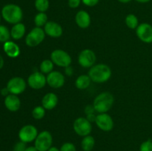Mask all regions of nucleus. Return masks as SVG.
<instances>
[{"mask_svg":"<svg viewBox=\"0 0 152 151\" xmlns=\"http://www.w3.org/2000/svg\"><path fill=\"white\" fill-rule=\"evenodd\" d=\"M111 73L112 72L109 66L105 64H97L90 68L88 75L94 82L104 83L110 79Z\"/></svg>","mask_w":152,"mask_h":151,"instance_id":"1","label":"nucleus"},{"mask_svg":"<svg viewBox=\"0 0 152 151\" xmlns=\"http://www.w3.org/2000/svg\"><path fill=\"white\" fill-rule=\"evenodd\" d=\"M1 14L4 20L13 25L21 22L23 18L22 8L15 4H7L4 5L1 9Z\"/></svg>","mask_w":152,"mask_h":151,"instance_id":"2","label":"nucleus"},{"mask_svg":"<svg viewBox=\"0 0 152 151\" xmlns=\"http://www.w3.org/2000/svg\"><path fill=\"white\" fill-rule=\"evenodd\" d=\"M114 96L109 92H102L99 93L94 100L93 105L96 112L104 113L109 111L114 105Z\"/></svg>","mask_w":152,"mask_h":151,"instance_id":"3","label":"nucleus"},{"mask_svg":"<svg viewBox=\"0 0 152 151\" xmlns=\"http://www.w3.org/2000/svg\"><path fill=\"white\" fill-rule=\"evenodd\" d=\"M45 33L44 29L39 27L33 28L25 38V44L30 47H34L41 44L45 38Z\"/></svg>","mask_w":152,"mask_h":151,"instance_id":"4","label":"nucleus"},{"mask_svg":"<svg viewBox=\"0 0 152 151\" xmlns=\"http://www.w3.org/2000/svg\"><path fill=\"white\" fill-rule=\"evenodd\" d=\"M53 136L51 133L47 130L39 133L35 139L34 146L38 151H48L52 147Z\"/></svg>","mask_w":152,"mask_h":151,"instance_id":"5","label":"nucleus"},{"mask_svg":"<svg viewBox=\"0 0 152 151\" xmlns=\"http://www.w3.org/2000/svg\"><path fill=\"white\" fill-rule=\"evenodd\" d=\"M50 59L53 64L61 68H67L70 66L72 62L71 56L66 51L60 49L54 50L50 53Z\"/></svg>","mask_w":152,"mask_h":151,"instance_id":"6","label":"nucleus"},{"mask_svg":"<svg viewBox=\"0 0 152 151\" xmlns=\"http://www.w3.org/2000/svg\"><path fill=\"white\" fill-rule=\"evenodd\" d=\"M74 130L78 136L85 137L90 135L92 131L91 123L86 118L79 117L74 121L73 124Z\"/></svg>","mask_w":152,"mask_h":151,"instance_id":"7","label":"nucleus"},{"mask_svg":"<svg viewBox=\"0 0 152 151\" xmlns=\"http://www.w3.org/2000/svg\"><path fill=\"white\" fill-rule=\"evenodd\" d=\"M38 134V130L35 126L27 124L19 130V138L21 142L27 144L35 141Z\"/></svg>","mask_w":152,"mask_h":151,"instance_id":"8","label":"nucleus"},{"mask_svg":"<svg viewBox=\"0 0 152 151\" xmlns=\"http://www.w3.org/2000/svg\"><path fill=\"white\" fill-rule=\"evenodd\" d=\"M96 54L90 49L82 50L78 56V62L80 66L85 68H91L96 62Z\"/></svg>","mask_w":152,"mask_h":151,"instance_id":"9","label":"nucleus"},{"mask_svg":"<svg viewBox=\"0 0 152 151\" xmlns=\"http://www.w3.org/2000/svg\"><path fill=\"white\" fill-rule=\"evenodd\" d=\"M26 81L22 77H13L10 78L7 84V88L8 89L10 94L19 95L23 93L26 89Z\"/></svg>","mask_w":152,"mask_h":151,"instance_id":"10","label":"nucleus"},{"mask_svg":"<svg viewBox=\"0 0 152 151\" xmlns=\"http://www.w3.org/2000/svg\"><path fill=\"white\" fill-rule=\"evenodd\" d=\"M47 84V77L42 73L34 72L29 76L28 78V84L34 90H39L43 88Z\"/></svg>","mask_w":152,"mask_h":151,"instance_id":"11","label":"nucleus"},{"mask_svg":"<svg viewBox=\"0 0 152 151\" xmlns=\"http://www.w3.org/2000/svg\"><path fill=\"white\" fill-rule=\"evenodd\" d=\"M136 34L142 42L147 44L152 43V26L150 24L143 22L138 25L136 29Z\"/></svg>","mask_w":152,"mask_h":151,"instance_id":"12","label":"nucleus"},{"mask_svg":"<svg viewBox=\"0 0 152 151\" xmlns=\"http://www.w3.org/2000/svg\"><path fill=\"white\" fill-rule=\"evenodd\" d=\"M95 123L101 130L105 132L111 131L114 127V121L111 115L107 113L98 114Z\"/></svg>","mask_w":152,"mask_h":151,"instance_id":"13","label":"nucleus"},{"mask_svg":"<svg viewBox=\"0 0 152 151\" xmlns=\"http://www.w3.org/2000/svg\"><path fill=\"white\" fill-rule=\"evenodd\" d=\"M46 77L47 84L52 88H60L65 84V76L59 71L53 70L51 73L48 74Z\"/></svg>","mask_w":152,"mask_h":151,"instance_id":"14","label":"nucleus"},{"mask_svg":"<svg viewBox=\"0 0 152 151\" xmlns=\"http://www.w3.org/2000/svg\"><path fill=\"white\" fill-rule=\"evenodd\" d=\"M44 30L46 35L52 38H59L62 35L63 30L62 26L56 22L50 21L44 26Z\"/></svg>","mask_w":152,"mask_h":151,"instance_id":"15","label":"nucleus"},{"mask_svg":"<svg viewBox=\"0 0 152 151\" xmlns=\"http://www.w3.org/2000/svg\"><path fill=\"white\" fill-rule=\"evenodd\" d=\"M75 22L78 27L83 29L88 28L91 25V19L90 14L86 10H80L75 16Z\"/></svg>","mask_w":152,"mask_h":151,"instance_id":"16","label":"nucleus"},{"mask_svg":"<svg viewBox=\"0 0 152 151\" xmlns=\"http://www.w3.org/2000/svg\"><path fill=\"white\" fill-rule=\"evenodd\" d=\"M4 105L6 108L10 112H16L19 110L21 102L17 95L9 94L4 99Z\"/></svg>","mask_w":152,"mask_h":151,"instance_id":"17","label":"nucleus"},{"mask_svg":"<svg viewBox=\"0 0 152 151\" xmlns=\"http://www.w3.org/2000/svg\"><path fill=\"white\" fill-rule=\"evenodd\" d=\"M59 99L55 93H48L43 96L42 99V106L48 110H50L55 108L57 105Z\"/></svg>","mask_w":152,"mask_h":151,"instance_id":"18","label":"nucleus"},{"mask_svg":"<svg viewBox=\"0 0 152 151\" xmlns=\"http://www.w3.org/2000/svg\"><path fill=\"white\" fill-rule=\"evenodd\" d=\"M4 51L6 55L10 58H16L20 54V48L17 44L12 41H7L4 43Z\"/></svg>","mask_w":152,"mask_h":151,"instance_id":"19","label":"nucleus"},{"mask_svg":"<svg viewBox=\"0 0 152 151\" xmlns=\"http://www.w3.org/2000/svg\"><path fill=\"white\" fill-rule=\"evenodd\" d=\"M26 28H25V25L22 22L15 24L12 27L11 30H10V36L12 38L15 40H18L22 38L25 36Z\"/></svg>","mask_w":152,"mask_h":151,"instance_id":"20","label":"nucleus"},{"mask_svg":"<svg viewBox=\"0 0 152 151\" xmlns=\"http://www.w3.org/2000/svg\"><path fill=\"white\" fill-rule=\"evenodd\" d=\"M91 79L88 75H80L75 81V85L79 90H86L90 86Z\"/></svg>","mask_w":152,"mask_h":151,"instance_id":"21","label":"nucleus"},{"mask_svg":"<svg viewBox=\"0 0 152 151\" xmlns=\"http://www.w3.org/2000/svg\"><path fill=\"white\" fill-rule=\"evenodd\" d=\"M95 145V139L92 136H86L83 139L81 142L82 149L84 151H91Z\"/></svg>","mask_w":152,"mask_h":151,"instance_id":"22","label":"nucleus"},{"mask_svg":"<svg viewBox=\"0 0 152 151\" xmlns=\"http://www.w3.org/2000/svg\"><path fill=\"white\" fill-rule=\"evenodd\" d=\"M53 62L51 59H45L41 62L39 66L40 72L43 74H49L53 71Z\"/></svg>","mask_w":152,"mask_h":151,"instance_id":"23","label":"nucleus"},{"mask_svg":"<svg viewBox=\"0 0 152 151\" xmlns=\"http://www.w3.org/2000/svg\"><path fill=\"white\" fill-rule=\"evenodd\" d=\"M125 22H126V25H127L128 28L132 30L137 29V28L139 25V20H138L137 17L132 13H130V14L126 16Z\"/></svg>","mask_w":152,"mask_h":151,"instance_id":"24","label":"nucleus"},{"mask_svg":"<svg viewBox=\"0 0 152 151\" xmlns=\"http://www.w3.org/2000/svg\"><path fill=\"white\" fill-rule=\"evenodd\" d=\"M48 22V16L45 13L39 12L34 17V24L36 27L42 28L45 26Z\"/></svg>","mask_w":152,"mask_h":151,"instance_id":"25","label":"nucleus"},{"mask_svg":"<svg viewBox=\"0 0 152 151\" xmlns=\"http://www.w3.org/2000/svg\"><path fill=\"white\" fill-rule=\"evenodd\" d=\"M49 0H35L34 6L39 12L45 13L49 8Z\"/></svg>","mask_w":152,"mask_h":151,"instance_id":"26","label":"nucleus"},{"mask_svg":"<svg viewBox=\"0 0 152 151\" xmlns=\"http://www.w3.org/2000/svg\"><path fill=\"white\" fill-rule=\"evenodd\" d=\"M10 31L8 28L4 25H0V42L5 43L10 41Z\"/></svg>","mask_w":152,"mask_h":151,"instance_id":"27","label":"nucleus"},{"mask_svg":"<svg viewBox=\"0 0 152 151\" xmlns=\"http://www.w3.org/2000/svg\"><path fill=\"white\" fill-rule=\"evenodd\" d=\"M32 115L35 119H42L45 115V109L42 106H37L33 109Z\"/></svg>","mask_w":152,"mask_h":151,"instance_id":"28","label":"nucleus"},{"mask_svg":"<svg viewBox=\"0 0 152 151\" xmlns=\"http://www.w3.org/2000/svg\"><path fill=\"white\" fill-rule=\"evenodd\" d=\"M140 151H152V141L148 139L142 142L140 146Z\"/></svg>","mask_w":152,"mask_h":151,"instance_id":"29","label":"nucleus"},{"mask_svg":"<svg viewBox=\"0 0 152 151\" xmlns=\"http://www.w3.org/2000/svg\"><path fill=\"white\" fill-rule=\"evenodd\" d=\"M60 151H77L75 145L71 142H65L61 146Z\"/></svg>","mask_w":152,"mask_h":151,"instance_id":"30","label":"nucleus"},{"mask_svg":"<svg viewBox=\"0 0 152 151\" xmlns=\"http://www.w3.org/2000/svg\"><path fill=\"white\" fill-rule=\"evenodd\" d=\"M26 143L23 142H19L14 145L13 151H25L26 149Z\"/></svg>","mask_w":152,"mask_h":151,"instance_id":"31","label":"nucleus"},{"mask_svg":"<svg viewBox=\"0 0 152 151\" xmlns=\"http://www.w3.org/2000/svg\"><path fill=\"white\" fill-rule=\"evenodd\" d=\"M82 0H68V4L71 8H77L80 5Z\"/></svg>","mask_w":152,"mask_h":151,"instance_id":"32","label":"nucleus"},{"mask_svg":"<svg viewBox=\"0 0 152 151\" xmlns=\"http://www.w3.org/2000/svg\"><path fill=\"white\" fill-rule=\"evenodd\" d=\"M99 0H82V2L88 7H94L99 3Z\"/></svg>","mask_w":152,"mask_h":151,"instance_id":"33","label":"nucleus"},{"mask_svg":"<svg viewBox=\"0 0 152 151\" xmlns=\"http://www.w3.org/2000/svg\"><path fill=\"white\" fill-rule=\"evenodd\" d=\"M95 109L94 107V105H87V106L85 107V113L86 114V115H88V114H92V113H94L95 112Z\"/></svg>","mask_w":152,"mask_h":151,"instance_id":"34","label":"nucleus"},{"mask_svg":"<svg viewBox=\"0 0 152 151\" xmlns=\"http://www.w3.org/2000/svg\"><path fill=\"white\" fill-rule=\"evenodd\" d=\"M65 75L68 76H72L74 75V69H73L72 67H71V65L67 67V68H65Z\"/></svg>","mask_w":152,"mask_h":151,"instance_id":"35","label":"nucleus"},{"mask_svg":"<svg viewBox=\"0 0 152 151\" xmlns=\"http://www.w3.org/2000/svg\"><path fill=\"white\" fill-rule=\"evenodd\" d=\"M86 118L90 121L91 123L92 122H95L96 121V115H95L94 113H92V114H88V115H86Z\"/></svg>","mask_w":152,"mask_h":151,"instance_id":"36","label":"nucleus"},{"mask_svg":"<svg viewBox=\"0 0 152 151\" xmlns=\"http://www.w3.org/2000/svg\"><path fill=\"white\" fill-rule=\"evenodd\" d=\"M1 94L2 95V96H8L9 94H10V92H9V90H8V89L7 88V87H4V88H2L1 90Z\"/></svg>","mask_w":152,"mask_h":151,"instance_id":"37","label":"nucleus"},{"mask_svg":"<svg viewBox=\"0 0 152 151\" xmlns=\"http://www.w3.org/2000/svg\"><path fill=\"white\" fill-rule=\"evenodd\" d=\"M25 151H38V150H37V149L36 148L35 146H30V147H26Z\"/></svg>","mask_w":152,"mask_h":151,"instance_id":"38","label":"nucleus"},{"mask_svg":"<svg viewBox=\"0 0 152 151\" xmlns=\"http://www.w3.org/2000/svg\"><path fill=\"white\" fill-rule=\"evenodd\" d=\"M3 66H4V59H3L2 56L0 55V69H1Z\"/></svg>","mask_w":152,"mask_h":151,"instance_id":"39","label":"nucleus"},{"mask_svg":"<svg viewBox=\"0 0 152 151\" xmlns=\"http://www.w3.org/2000/svg\"><path fill=\"white\" fill-rule=\"evenodd\" d=\"M48 151H60V150H59V148L56 147L52 146L51 147H50Z\"/></svg>","mask_w":152,"mask_h":151,"instance_id":"40","label":"nucleus"},{"mask_svg":"<svg viewBox=\"0 0 152 151\" xmlns=\"http://www.w3.org/2000/svg\"><path fill=\"white\" fill-rule=\"evenodd\" d=\"M136 1H137V2L139 3H148L151 0H135Z\"/></svg>","mask_w":152,"mask_h":151,"instance_id":"41","label":"nucleus"},{"mask_svg":"<svg viewBox=\"0 0 152 151\" xmlns=\"http://www.w3.org/2000/svg\"><path fill=\"white\" fill-rule=\"evenodd\" d=\"M118 1H120V2L123 3V4H126V3L130 2V1H132V0H118Z\"/></svg>","mask_w":152,"mask_h":151,"instance_id":"42","label":"nucleus"},{"mask_svg":"<svg viewBox=\"0 0 152 151\" xmlns=\"http://www.w3.org/2000/svg\"><path fill=\"white\" fill-rule=\"evenodd\" d=\"M1 13H0V22H1Z\"/></svg>","mask_w":152,"mask_h":151,"instance_id":"43","label":"nucleus"}]
</instances>
